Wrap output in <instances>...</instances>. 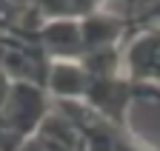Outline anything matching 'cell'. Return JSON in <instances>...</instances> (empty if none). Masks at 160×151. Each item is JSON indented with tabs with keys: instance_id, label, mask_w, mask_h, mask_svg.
<instances>
[{
	"instance_id": "cell-5",
	"label": "cell",
	"mask_w": 160,
	"mask_h": 151,
	"mask_svg": "<svg viewBox=\"0 0 160 151\" xmlns=\"http://www.w3.org/2000/svg\"><path fill=\"white\" fill-rule=\"evenodd\" d=\"M43 20H83L100 12L103 0H34Z\"/></svg>"
},
{
	"instance_id": "cell-1",
	"label": "cell",
	"mask_w": 160,
	"mask_h": 151,
	"mask_svg": "<svg viewBox=\"0 0 160 151\" xmlns=\"http://www.w3.org/2000/svg\"><path fill=\"white\" fill-rule=\"evenodd\" d=\"M54 100L43 86L12 80V88L0 106V151H20L52 114Z\"/></svg>"
},
{
	"instance_id": "cell-4",
	"label": "cell",
	"mask_w": 160,
	"mask_h": 151,
	"mask_svg": "<svg viewBox=\"0 0 160 151\" xmlns=\"http://www.w3.org/2000/svg\"><path fill=\"white\" fill-rule=\"evenodd\" d=\"M32 37L52 60L83 57V26H80V20H43V26Z\"/></svg>"
},
{
	"instance_id": "cell-6",
	"label": "cell",
	"mask_w": 160,
	"mask_h": 151,
	"mask_svg": "<svg viewBox=\"0 0 160 151\" xmlns=\"http://www.w3.org/2000/svg\"><path fill=\"white\" fill-rule=\"evenodd\" d=\"M129 17H132V29L134 31L160 26V0H143L134 12H129Z\"/></svg>"
},
{
	"instance_id": "cell-3",
	"label": "cell",
	"mask_w": 160,
	"mask_h": 151,
	"mask_svg": "<svg viewBox=\"0 0 160 151\" xmlns=\"http://www.w3.org/2000/svg\"><path fill=\"white\" fill-rule=\"evenodd\" d=\"M123 68L129 80L160 88V26L140 29L132 34L123 51Z\"/></svg>"
},
{
	"instance_id": "cell-2",
	"label": "cell",
	"mask_w": 160,
	"mask_h": 151,
	"mask_svg": "<svg viewBox=\"0 0 160 151\" xmlns=\"http://www.w3.org/2000/svg\"><path fill=\"white\" fill-rule=\"evenodd\" d=\"M137 100H160V88L134 83L126 74H89V88L83 103L100 114L103 120L114 123L117 128H129V108Z\"/></svg>"
},
{
	"instance_id": "cell-7",
	"label": "cell",
	"mask_w": 160,
	"mask_h": 151,
	"mask_svg": "<svg viewBox=\"0 0 160 151\" xmlns=\"http://www.w3.org/2000/svg\"><path fill=\"white\" fill-rule=\"evenodd\" d=\"M9 88H12V80H9V74L0 68V106H3V100H6V94H9Z\"/></svg>"
}]
</instances>
